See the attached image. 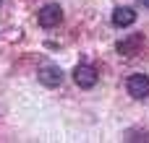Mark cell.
Masks as SVG:
<instances>
[{
    "mask_svg": "<svg viewBox=\"0 0 149 143\" xmlns=\"http://www.w3.org/2000/svg\"><path fill=\"white\" fill-rule=\"evenodd\" d=\"M37 21H39V26H42V29H55V26L63 21V8H60L58 3H47V5H42V8H39Z\"/></svg>",
    "mask_w": 149,
    "mask_h": 143,
    "instance_id": "6da1fadb",
    "label": "cell"
},
{
    "mask_svg": "<svg viewBox=\"0 0 149 143\" xmlns=\"http://www.w3.org/2000/svg\"><path fill=\"white\" fill-rule=\"evenodd\" d=\"M126 89H128V94H131L134 99H147L149 96V76H144V73H134V76L128 78Z\"/></svg>",
    "mask_w": 149,
    "mask_h": 143,
    "instance_id": "7a4b0ae2",
    "label": "cell"
},
{
    "mask_svg": "<svg viewBox=\"0 0 149 143\" xmlns=\"http://www.w3.org/2000/svg\"><path fill=\"white\" fill-rule=\"evenodd\" d=\"M144 47V34H128L123 42H118V52L123 57H136Z\"/></svg>",
    "mask_w": 149,
    "mask_h": 143,
    "instance_id": "3957f363",
    "label": "cell"
},
{
    "mask_svg": "<svg viewBox=\"0 0 149 143\" xmlns=\"http://www.w3.org/2000/svg\"><path fill=\"white\" fill-rule=\"evenodd\" d=\"M39 83L42 86H47V89H58L60 83H63V70L58 68V65H45V68H39Z\"/></svg>",
    "mask_w": 149,
    "mask_h": 143,
    "instance_id": "277c9868",
    "label": "cell"
},
{
    "mask_svg": "<svg viewBox=\"0 0 149 143\" xmlns=\"http://www.w3.org/2000/svg\"><path fill=\"white\" fill-rule=\"evenodd\" d=\"M73 81L79 89H92L97 86V70L92 65H76L73 68Z\"/></svg>",
    "mask_w": 149,
    "mask_h": 143,
    "instance_id": "5b68a950",
    "label": "cell"
},
{
    "mask_svg": "<svg viewBox=\"0 0 149 143\" xmlns=\"http://www.w3.org/2000/svg\"><path fill=\"white\" fill-rule=\"evenodd\" d=\"M136 21V10L134 8H115L113 10V26H118V29H126V26H131Z\"/></svg>",
    "mask_w": 149,
    "mask_h": 143,
    "instance_id": "8992f818",
    "label": "cell"
},
{
    "mask_svg": "<svg viewBox=\"0 0 149 143\" xmlns=\"http://www.w3.org/2000/svg\"><path fill=\"white\" fill-rule=\"evenodd\" d=\"M126 141H147V130H128Z\"/></svg>",
    "mask_w": 149,
    "mask_h": 143,
    "instance_id": "52a82bcc",
    "label": "cell"
},
{
    "mask_svg": "<svg viewBox=\"0 0 149 143\" xmlns=\"http://www.w3.org/2000/svg\"><path fill=\"white\" fill-rule=\"evenodd\" d=\"M139 5H144V8H149V0H136Z\"/></svg>",
    "mask_w": 149,
    "mask_h": 143,
    "instance_id": "ba28073f",
    "label": "cell"
}]
</instances>
